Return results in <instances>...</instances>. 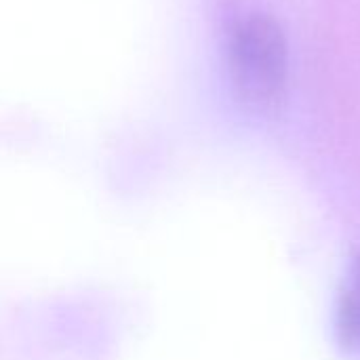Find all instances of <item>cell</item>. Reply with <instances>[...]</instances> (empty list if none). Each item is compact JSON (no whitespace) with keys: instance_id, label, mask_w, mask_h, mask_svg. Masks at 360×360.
Listing matches in <instances>:
<instances>
[{"instance_id":"obj_1","label":"cell","mask_w":360,"mask_h":360,"mask_svg":"<svg viewBox=\"0 0 360 360\" xmlns=\"http://www.w3.org/2000/svg\"><path fill=\"white\" fill-rule=\"evenodd\" d=\"M228 70L245 108L274 112L289 82V42L278 19L262 11L238 17L228 34Z\"/></svg>"},{"instance_id":"obj_2","label":"cell","mask_w":360,"mask_h":360,"mask_svg":"<svg viewBox=\"0 0 360 360\" xmlns=\"http://www.w3.org/2000/svg\"><path fill=\"white\" fill-rule=\"evenodd\" d=\"M335 331L346 352L360 354V255L354 259L340 295Z\"/></svg>"}]
</instances>
